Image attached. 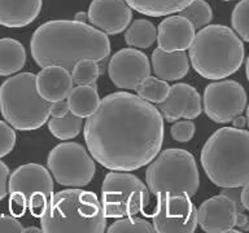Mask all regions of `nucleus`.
<instances>
[{"mask_svg":"<svg viewBox=\"0 0 249 233\" xmlns=\"http://www.w3.org/2000/svg\"><path fill=\"white\" fill-rule=\"evenodd\" d=\"M36 88L48 102L65 100L73 89L71 74L61 66H46L36 74Z\"/></svg>","mask_w":249,"mask_h":233,"instance_id":"a211bd4d","label":"nucleus"},{"mask_svg":"<svg viewBox=\"0 0 249 233\" xmlns=\"http://www.w3.org/2000/svg\"><path fill=\"white\" fill-rule=\"evenodd\" d=\"M195 131H196V126H195V123L191 119L175 122L170 130L173 139L175 141H179V143H188V141H191L195 135Z\"/></svg>","mask_w":249,"mask_h":233,"instance_id":"2f4dec72","label":"nucleus"},{"mask_svg":"<svg viewBox=\"0 0 249 233\" xmlns=\"http://www.w3.org/2000/svg\"><path fill=\"white\" fill-rule=\"evenodd\" d=\"M179 16L188 19L195 29H202L209 25L210 21L213 19V11L205 0H194L179 12Z\"/></svg>","mask_w":249,"mask_h":233,"instance_id":"bb28decb","label":"nucleus"},{"mask_svg":"<svg viewBox=\"0 0 249 233\" xmlns=\"http://www.w3.org/2000/svg\"><path fill=\"white\" fill-rule=\"evenodd\" d=\"M152 70L162 81H179L188 73L190 61L184 50L166 52L159 47L152 52Z\"/></svg>","mask_w":249,"mask_h":233,"instance_id":"6ab92c4d","label":"nucleus"},{"mask_svg":"<svg viewBox=\"0 0 249 233\" xmlns=\"http://www.w3.org/2000/svg\"><path fill=\"white\" fill-rule=\"evenodd\" d=\"M149 192L159 198L187 194L192 197L200 186L195 157L184 149H166L149 162L145 172Z\"/></svg>","mask_w":249,"mask_h":233,"instance_id":"0eeeda50","label":"nucleus"},{"mask_svg":"<svg viewBox=\"0 0 249 233\" xmlns=\"http://www.w3.org/2000/svg\"><path fill=\"white\" fill-rule=\"evenodd\" d=\"M92 158L113 171H134L156 158L163 143L159 109L138 95L109 93L85 124Z\"/></svg>","mask_w":249,"mask_h":233,"instance_id":"f257e3e1","label":"nucleus"},{"mask_svg":"<svg viewBox=\"0 0 249 233\" xmlns=\"http://www.w3.org/2000/svg\"><path fill=\"white\" fill-rule=\"evenodd\" d=\"M23 232H43L42 228H34V227H29V228H23Z\"/></svg>","mask_w":249,"mask_h":233,"instance_id":"ea45409f","label":"nucleus"},{"mask_svg":"<svg viewBox=\"0 0 249 233\" xmlns=\"http://www.w3.org/2000/svg\"><path fill=\"white\" fill-rule=\"evenodd\" d=\"M231 122H232L233 127L244 128L245 124H247V118H244V116H235Z\"/></svg>","mask_w":249,"mask_h":233,"instance_id":"4c0bfd02","label":"nucleus"},{"mask_svg":"<svg viewBox=\"0 0 249 233\" xmlns=\"http://www.w3.org/2000/svg\"><path fill=\"white\" fill-rule=\"evenodd\" d=\"M157 30L156 26L148 19H135L131 25H128L127 31L124 34V40L128 47L147 50L156 42Z\"/></svg>","mask_w":249,"mask_h":233,"instance_id":"b1692460","label":"nucleus"},{"mask_svg":"<svg viewBox=\"0 0 249 233\" xmlns=\"http://www.w3.org/2000/svg\"><path fill=\"white\" fill-rule=\"evenodd\" d=\"M241 203L244 206V209L249 211V182L245 183L241 189Z\"/></svg>","mask_w":249,"mask_h":233,"instance_id":"e433bc0d","label":"nucleus"},{"mask_svg":"<svg viewBox=\"0 0 249 233\" xmlns=\"http://www.w3.org/2000/svg\"><path fill=\"white\" fill-rule=\"evenodd\" d=\"M40 228L46 233H103L107 216L96 194L71 188L52 194L40 216Z\"/></svg>","mask_w":249,"mask_h":233,"instance_id":"20e7f679","label":"nucleus"},{"mask_svg":"<svg viewBox=\"0 0 249 233\" xmlns=\"http://www.w3.org/2000/svg\"><path fill=\"white\" fill-rule=\"evenodd\" d=\"M8 193L13 216H22L29 210L33 216L40 217L53 194L50 171L36 163L17 167L8 180Z\"/></svg>","mask_w":249,"mask_h":233,"instance_id":"6e6552de","label":"nucleus"},{"mask_svg":"<svg viewBox=\"0 0 249 233\" xmlns=\"http://www.w3.org/2000/svg\"><path fill=\"white\" fill-rule=\"evenodd\" d=\"M152 224L159 233H192L197 227V209L187 194L157 200Z\"/></svg>","mask_w":249,"mask_h":233,"instance_id":"f8f14e48","label":"nucleus"},{"mask_svg":"<svg viewBox=\"0 0 249 233\" xmlns=\"http://www.w3.org/2000/svg\"><path fill=\"white\" fill-rule=\"evenodd\" d=\"M223 1H231V0H223Z\"/></svg>","mask_w":249,"mask_h":233,"instance_id":"37998d69","label":"nucleus"},{"mask_svg":"<svg viewBox=\"0 0 249 233\" xmlns=\"http://www.w3.org/2000/svg\"><path fill=\"white\" fill-rule=\"evenodd\" d=\"M8 180H9V168L3 161H0V201H3L7 197Z\"/></svg>","mask_w":249,"mask_h":233,"instance_id":"72a5a7b5","label":"nucleus"},{"mask_svg":"<svg viewBox=\"0 0 249 233\" xmlns=\"http://www.w3.org/2000/svg\"><path fill=\"white\" fill-rule=\"evenodd\" d=\"M100 75V65L95 60H82L71 70V79L77 85L95 84Z\"/></svg>","mask_w":249,"mask_h":233,"instance_id":"c85d7f7f","label":"nucleus"},{"mask_svg":"<svg viewBox=\"0 0 249 233\" xmlns=\"http://www.w3.org/2000/svg\"><path fill=\"white\" fill-rule=\"evenodd\" d=\"M83 127V120L69 112L65 116H51L48 119V130L58 140H70L77 137Z\"/></svg>","mask_w":249,"mask_h":233,"instance_id":"393cba45","label":"nucleus"},{"mask_svg":"<svg viewBox=\"0 0 249 233\" xmlns=\"http://www.w3.org/2000/svg\"><path fill=\"white\" fill-rule=\"evenodd\" d=\"M43 0H0V25L25 27L34 22L42 11Z\"/></svg>","mask_w":249,"mask_h":233,"instance_id":"aec40b11","label":"nucleus"},{"mask_svg":"<svg viewBox=\"0 0 249 233\" xmlns=\"http://www.w3.org/2000/svg\"><path fill=\"white\" fill-rule=\"evenodd\" d=\"M136 95L148 102H162L170 91V85L166 81H162L157 77H148L136 87Z\"/></svg>","mask_w":249,"mask_h":233,"instance_id":"a878e982","label":"nucleus"},{"mask_svg":"<svg viewBox=\"0 0 249 233\" xmlns=\"http://www.w3.org/2000/svg\"><path fill=\"white\" fill-rule=\"evenodd\" d=\"M87 15L89 23L107 35L124 31L132 18L131 7L126 0H92Z\"/></svg>","mask_w":249,"mask_h":233,"instance_id":"2eb2a0df","label":"nucleus"},{"mask_svg":"<svg viewBox=\"0 0 249 233\" xmlns=\"http://www.w3.org/2000/svg\"><path fill=\"white\" fill-rule=\"evenodd\" d=\"M201 165L214 185L239 188L249 182V131L222 127L206 140Z\"/></svg>","mask_w":249,"mask_h":233,"instance_id":"7ed1b4c3","label":"nucleus"},{"mask_svg":"<svg viewBox=\"0 0 249 233\" xmlns=\"http://www.w3.org/2000/svg\"><path fill=\"white\" fill-rule=\"evenodd\" d=\"M23 232L22 224L16 216L11 215H0V233H19Z\"/></svg>","mask_w":249,"mask_h":233,"instance_id":"473e14b6","label":"nucleus"},{"mask_svg":"<svg viewBox=\"0 0 249 233\" xmlns=\"http://www.w3.org/2000/svg\"><path fill=\"white\" fill-rule=\"evenodd\" d=\"M16 140L17 136L11 124L0 120V158L8 155L15 149Z\"/></svg>","mask_w":249,"mask_h":233,"instance_id":"7c9ffc66","label":"nucleus"},{"mask_svg":"<svg viewBox=\"0 0 249 233\" xmlns=\"http://www.w3.org/2000/svg\"><path fill=\"white\" fill-rule=\"evenodd\" d=\"M231 25L243 40L249 43V0H241L233 8Z\"/></svg>","mask_w":249,"mask_h":233,"instance_id":"c756f323","label":"nucleus"},{"mask_svg":"<svg viewBox=\"0 0 249 233\" xmlns=\"http://www.w3.org/2000/svg\"><path fill=\"white\" fill-rule=\"evenodd\" d=\"M66 101L70 112L83 119L92 116L101 100L96 84H81L71 89Z\"/></svg>","mask_w":249,"mask_h":233,"instance_id":"412c9836","label":"nucleus"},{"mask_svg":"<svg viewBox=\"0 0 249 233\" xmlns=\"http://www.w3.org/2000/svg\"><path fill=\"white\" fill-rule=\"evenodd\" d=\"M30 50L40 67L56 65L71 71L82 60L104 61L110 54V42L105 33L92 25L53 19L34 31Z\"/></svg>","mask_w":249,"mask_h":233,"instance_id":"f03ea898","label":"nucleus"},{"mask_svg":"<svg viewBox=\"0 0 249 233\" xmlns=\"http://www.w3.org/2000/svg\"><path fill=\"white\" fill-rule=\"evenodd\" d=\"M247 124H248V127H249V105H248V108H247Z\"/></svg>","mask_w":249,"mask_h":233,"instance_id":"79ce46f5","label":"nucleus"},{"mask_svg":"<svg viewBox=\"0 0 249 233\" xmlns=\"http://www.w3.org/2000/svg\"><path fill=\"white\" fill-rule=\"evenodd\" d=\"M26 64V52L18 40L0 39V75L9 77L22 69Z\"/></svg>","mask_w":249,"mask_h":233,"instance_id":"4be33fe9","label":"nucleus"},{"mask_svg":"<svg viewBox=\"0 0 249 233\" xmlns=\"http://www.w3.org/2000/svg\"><path fill=\"white\" fill-rule=\"evenodd\" d=\"M237 205L232 198L221 193L210 197L197 210V224L208 233L236 232Z\"/></svg>","mask_w":249,"mask_h":233,"instance_id":"4468645a","label":"nucleus"},{"mask_svg":"<svg viewBox=\"0 0 249 233\" xmlns=\"http://www.w3.org/2000/svg\"><path fill=\"white\" fill-rule=\"evenodd\" d=\"M109 233H153L156 232L153 224L145 219L130 216L118 217V220L112 223V225L107 229Z\"/></svg>","mask_w":249,"mask_h":233,"instance_id":"cd10ccee","label":"nucleus"},{"mask_svg":"<svg viewBox=\"0 0 249 233\" xmlns=\"http://www.w3.org/2000/svg\"><path fill=\"white\" fill-rule=\"evenodd\" d=\"M239 231H249V219L243 211L237 213V219H236V225Z\"/></svg>","mask_w":249,"mask_h":233,"instance_id":"c9c22d12","label":"nucleus"},{"mask_svg":"<svg viewBox=\"0 0 249 233\" xmlns=\"http://www.w3.org/2000/svg\"><path fill=\"white\" fill-rule=\"evenodd\" d=\"M204 112L215 123H229L244 112L247 93L235 81L210 83L204 91Z\"/></svg>","mask_w":249,"mask_h":233,"instance_id":"9b49d317","label":"nucleus"},{"mask_svg":"<svg viewBox=\"0 0 249 233\" xmlns=\"http://www.w3.org/2000/svg\"><path fill=\"white\" fill-rule=\"evenodd\" d=\"M47 166L58 184L71 188L89 185L96 172L95 159L78 143L56 145L48 154Z\"/></svg>","mask_w":249,"mask_h":233,"instance_id":"9d476101","label":"nucleus"},{"mask_svg":"<svg viewBox=\"0 0 249 233\" xmlns=\"http://www.w3.org/2000/svg\"><path fill=\"white\" fill-rule=\"evenodd\" d=\"M192 1L194 0H126L131 9L151 17H161L180 12Z\"/></svg>","mask_w":249,"mask_h":233,"instance_id":"5701e85b","label":"nucleus"},{"mask_svg":"<svg viewBox=\"0 0 249 233\" xmlns=\"http://www.w3.org/2000/svg\"><path fill=\"white\" fill-rule=\"evenodd\" d=\"M51 102L36 88V75L19 73L0 85V112L12 127L33 131L50 119Z\"/></svg>","mask_w":249,"mask_h":233,"instance_id":"423d86ee","label":"nucleus"},{"mask_svg":"<svg viewBox=\"0 0 249 233\" xmlns=\"http://www.w3.org/2000/svg\"><path fill=\"white\" fill-rule=\"evenodd\" d=\"M196 29L182 16H170L161 21L157 29V43L166 52L186 50L194 42Z\"/></svg>","mask_w":249,"mask_h":233,"instance_id":"f3484780","label":"nucleus"},{"mask_svg":"<svg viewBox=\"0 0 249 233\" xmlns=\"http://www.w3.org/2000/svg\"><path fill=\"white\" fill-rule=\"evenodd\" d=\"M109 78L121 89H136L151 77V64L147 54L135 48H124L110 58L108 65Z\"/></svg>","mask_w":249,"mask_h":233,"instance_id":"ddd939ff","label":"nucleus"},{"mask_svg":"<svg viewBox=\"0 0 249 233\" xmlns=\"http://www.w3.org/2000/svg\"><path fill=\"white\" fill-rule=\"evenodd\" d=\"M245 74H247V79L249 82V57L247 60V65H245Z\"/></svg>","mask_w":249,"mask_h":233,"instance_id":"a19ab883","label":"nucleus"},{"mask_svg":"<svg viewBox=\"0 0 249 233\" xmlns=\"http://www.w3.org/2000/svg\"><path fill=\"white\" fill-rule=\"evenodd\" d=\"M87 19H89V15L85 12H78L74 17V21H78V22H86Z\"/></svg>","mask_w":249,"mask_h":233,"instance_id":"58836bf2","label":"nucleus"},{"mask_svg":"<svg viewBox=\"0 0 249 233\" xmlns=\"http://www.w3.org/2000/svg\"><path fill=\"white\" fill-rule=\"evenodd\" d=\"M244 54V44L232 29L209 25L195 35L188 57L198 75L219 81L240 69Z\"/></svg>","mask_w":249,"mask_h":233,"instance_id":"39448f33","label":"nucleus"},{"mask_svg":"<svg viewBox=\"0 0 249 233\" xmlns=\"http://www.w3.org/2000/svg\"><path fill=\"white\" fill-rule=\"evenodd\" d=\"M159 112L167 122L178 119H195L202 112L201 97L197 89L187 83H177L170 87L166 99L160 102Z\"/></svg>","mask_w":249,"mask_h":233,"instance_id":"dca6fc26","label":"nucleus"},{"mask_svg":"<svg viewBox=\"0 0 249 233\" xmlns=\"http://www.w3.org/2000/svg\"><path fill=\"white\" fill-rule=\"evenodd\" d=\"M149 189L138 176L109 172L101 186V205L107 217L130 216L142 213L149 203Z\"/></svg>","mask_w":249,"mask_h":233,"instance_id":"1a4fd4ad","label":"nucleus"},{"mask_svg":"<svg viewBox=\"0 0 249 233\" xmlns=\"http://www.w3.org/2000/svg\"><path fill=\"white\" fill-rule=\"evenodd\" d=\"M69 112L70 110H69V105H68V101L60 100V101H54V102H51V106H50L51 116L60 118V116H65Z\"/></svg>","mask_w":249,"mask_h":233,"instance_id":"f704fd0d","label":"nucleus"}]
</instances>
